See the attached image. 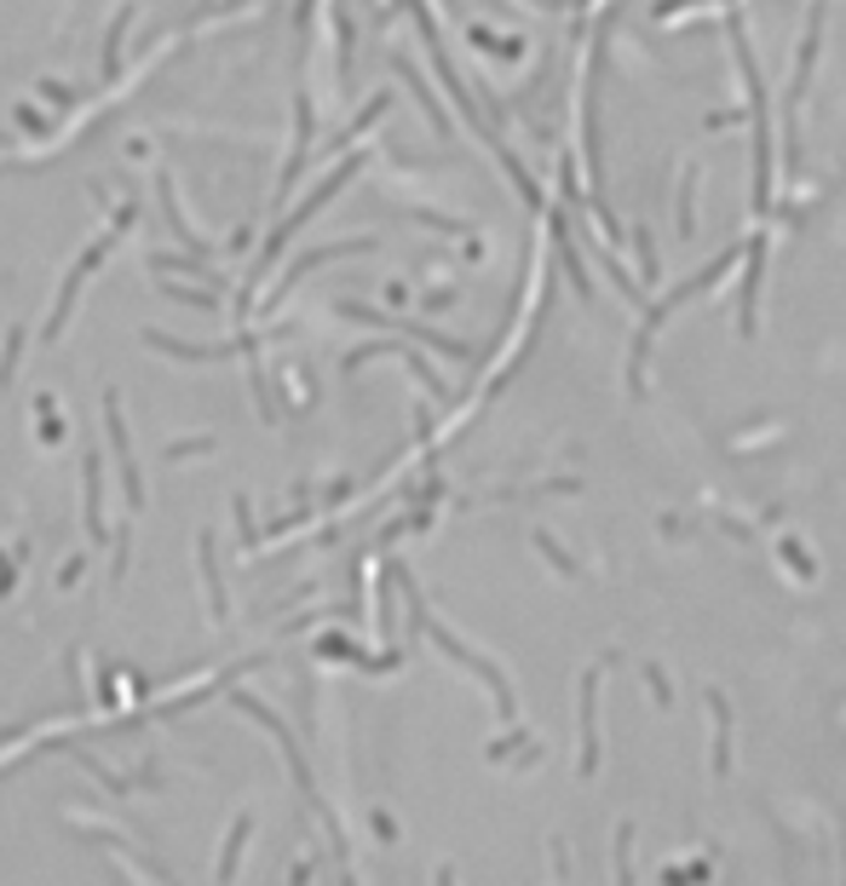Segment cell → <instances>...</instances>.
<instances>
[{
	"label": "cell",
	"instance_id": "6da1fadb",
	"mask_svg": "<svg viewBox=\"0 0 846 886\" xmlns=\"http://www.w3.org/2000/svg\"><path fill=\"white\" fill-rule=\"evenodd\" d=\"M133 214H139V208H133V201H127V208L116 214V225H110V231L98 237V242H93V248L82 253V260L69 265L64 288H58V306H53V317H46V335H41V340H58V335H64V322H69V306H75V294H82V283H87V276L98 271V260H105V253L116 248V231H127V225H133Z\"/></svg>",
	"mask_w": 846,
	"mask_h": 886
},
{
	"label": "cell",
	"instance_id": "7a4b0ae2",
	"mask_svg": "<svg viewBox=\"0 0 846 886\" xmlns=\"http://www.w3.org/2000/svg\"><path fill=\"white\" fill-rule=\"evenodd\" d=\"M105 426H110V444H116L121 495H127V506H144V478H139V461H133V438H127V420H121V403H116V392L105 397Z\"/></svg>",
	"mask_w": 846,
	"mask_h": 886
},
{
	"label": "cell",
	"instance_id": "3957f363",
	"mask_svg": "<svg viewBox=\"0 0 846 886\" xmlns=\"http://www.w3.org/2000/svg\"><path fill=\"white\" fill-rule=\"evenodd\" d=\"M144 340L156 346V351H173V358H185V363H225L230 351H242V340H230V346H178V340L162 335V328H144Z\"/></svg>",
	"mask_w": 846,
	"mask_h": 886
},
{
	"label": "cell",
	"instance_id": "277c9868",
	"mask_svg": "<svg viewBox=\"0 0 846 886\" xmlns=\"http://www.w3.org/2000/svg\"><path fill=\"white\" fill-rule=\"evenodd\" d=\"M196 553H202V581H208V616L225 622L230 616V599H225V581H219V565H214V536H202Z\"/></svg>",
	"mask_w": 846,
	"mask_h": 886
},
{
	"label": "cell",
	"instance_id": "5b68a950",
	"mask_svg": "<svg viewBox=\"0 0 846 886\" xmlns=\"http://www.w3.org/2000/svg\"><path fill=\"white\" fill-rule=\"evenodd\" d=\"M156 190H162V208H167V225H173V237H178V242H191V248L202 253V248H208V242H202V237L191 231V225H185V214H178V190H173V179H167V173H162V179H156Z\"/></svg>",
	"mask_w": 846,
	"mask_h": 886
},
{
	"label": "cell",
	"instance_id": "8992f818",
	"mask_svg": "<svg viewBox=\"0 0 846 886\" xmlns=\"http://www.w3.org/2000/svg\"><path fill=\"white\" fill-rule=\"evenodd\" d=\"M87 529H93V536L98 542H105V506H98V461H87Z\"/></svg>",
	"mask_w": 846,
	"mask_h": 886
},
{
	"label": "cell",
	"instance_id": "52a82bcc",
	"mask_svg": "<svg viewBox=\"0 0 846 886\" xmlns=\"http://www.w3.org/2000/svg\"><path fill=\"white\" fill-rule=\"evenodd\" d=\"M242 841H248V818H237L230 823V841H225V857H219V875L230 880L237 875V857H242Z\"/></svg>",
	"mask_w": 846,
	"mask_h": 886
},
{
	"label": "cell",
	"instance_id": "ba28073f",
	"mask_svg": "<svg viewBox=\"0 0 846 886\" xmlns=\"http://www.w3.org/2000/svg\"><path fill=\"white\" fill-rule=\"evenodd\" d=\"M162 294H167V299H185V306H202V311L219 306V294H196V288H173V283H162Z\"/></svg>",
	"mask_w": 846,
	"mask_h": 886
},
{
	"label": "cell",
	"instance_id": "9c48e42d",
	"mask_svg": "<svg viewBox=\"0 0 846 886\" xmlns=\"http://www.w3.org/2000/svg\"><path fill=\"white\" fill-rule=\"evenodd\" d=\"M18 351H23V328H12V340H7V358H0V386L12 380V369H18Z\"/></svg>",
	"mask_w": 846,
	"mask_h": 886
},
{
	"label": "cell",
	"instance_id": "30bf717a",
	"mask_svg": "<svg viewBox=\"0 0 846 886\" xmlns=\"http://www.w3.org/2000/svg\"><path fill=\"white\" fill-rule=\"evenodd\" d=\"M214 438H191V444H167V461H191V455H208Z\"/></svg>",
	"mask_w": 846,
	"mask_h": 886
}]
</instances>
